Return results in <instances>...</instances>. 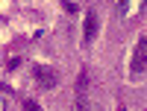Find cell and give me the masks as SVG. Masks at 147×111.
I'll use <instances>...</instances> for the list:
<instances>
[{
  "label": "cell",
  "instance_id": "1",
  "mask_svg": "<svg viewBox=\"0 0 147 111\" xmlns=\"http://www.w3.org/2000/svg\"><path fill=\"white\" fill-rule=\"evenodd\" d=\"M144 70H147V38L138 41L136 53H132V64H129V73H132V76H138V73H144Z\"/></svg>",
  "mask_w": 147,
  "mask_h": 111
},
{
  "label": "cell",
  "instance_id": "2",
  "mask_svg": "<svg viewBox=\"0 0 147 111\" xmlns=\"http://www.w3.org/2000/svg\"><path fill=\"white\" fill-rule=\"evenodd\" d=\"M94 35H97V15H94V9H91V12H85V27H82V38H85V44L94 41Z\"/></svg>",
  "mask_w": 147,
  "mask_h": 111
},
{
  "label": "cell",
  "instance_id": "3",
  "mask_svg": "<svg viewBox=\"0 0 147 111\" xmlns=\"http://www.w3.org/2000/svg\"><path fill=\"white\" fill-rule=\"evenodd\" d=\"M32 73H35V79H38V82L44 85V88H53V85H56V79H59L53 70H44V67H35Z\"/></svg>",
  "mask_w": 147,
  "mask_h": 111
},
{
  "label": "cell",
  "instance_id": "4",
  "mask_svg": "<svg viewBox=\"0 0 147 111\" xmlns=\"http://www.w3.org/2000/svg\"><path fill=\"white\" fill-rule=\"evenodd\" d=\"M124 3H127V0H118V6H124Z\"/></svg>",
  "mask_w": 147,
  "mask_h": 111
}]
</instances>
